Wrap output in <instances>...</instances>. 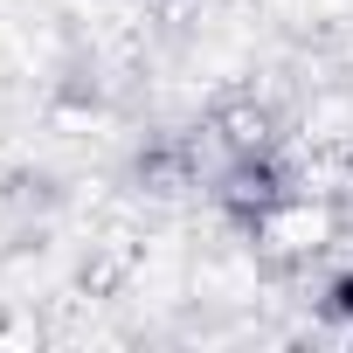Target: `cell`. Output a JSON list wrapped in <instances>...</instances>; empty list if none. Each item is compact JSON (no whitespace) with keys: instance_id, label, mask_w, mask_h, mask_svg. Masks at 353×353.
I'll use <instances>...</instances> for the list:
<instances>
[{"instance_id":"cell-1","label":"cell","mask_w":353,"mask_h":353,"mask_svg":"<svg viewBox=\"0 0 353 353\" xmlns=\"http://www.w3.org/2000/svg\"><path fill=\"white\" fill-rule=\"evenodd\" d=\"M346 312H353V284H346Z\"/></svg>"}]
</instances>
